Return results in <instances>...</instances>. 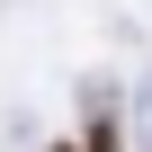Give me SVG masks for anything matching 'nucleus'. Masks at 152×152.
I'll list each match as a JSON object with an SVG mask.
<instances>
[{
    "instance_id": "nucleus-2",
    "label": "nucleus",
    "mask_w": 152,
    "mask_h": 152,
    "mask_svg": "<svg viewBox=\"0 0 152 152\" xmlns=\"http://www.w3.org/2000/svg\"><path fill=\"white\" fill-rule=\"evenodd\" d=\"M54 152H81V143H54Z\"/></svg>"
},
{
    "instance_id": "nucleus-1",
    "label": "nucleus",
    "mask_w": 152,
    "mask_h": 152,
    "mask_svg": "<svg viewBox=\"0 0 152 152\" xmlns=\"http://www.w3.org/2000/svg\"><path fill=\"white\" fill-rule=\"evenodd\" d=\"M81 152H125V134H116V107H107V99H90V125H81Z\"/></svg>"
}]
</instances>
